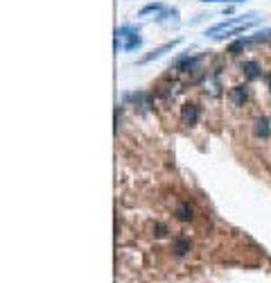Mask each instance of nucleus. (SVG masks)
<instances>
[{
	"label": "nucleus",
	"mask_w": 271,
	"mask_h": 283,
	"mask_svg": "<svg viewBox=\"0 0 271 283\" xmlns=\"http://www.w3.org/2000/svg\"><path fill=\"white\" fill-rule=\"evenodd\" d=\"M256 23H258V14H253L251 18H231V21H224V23L210 27V30H206V36H213V39H217L219 32H226L224 36H235V34H240L242 30H246V27H251ZM224 36H221V39H224Z\"/></svg>",
	"instance_id": "1"
},
{
	"label": "nucleus",
	"mask_w": 271,
	"mask_h": 283,
	"mask_svg": "<svg viewBox=\"0 0 271 283\" xmlns=\"http://www.w3.org/2000/svg\"><path fill=\"white\" fill-rule=\"evenodd\" d=\"M122 43V50H136V48H140V36H138V27H131V25H122L120 30H116V43Z\"/></svg>",
	"instance_id": "2"
},
{
	"label": "nucleus",
	"mask_w": 271,
	"mask_h": 283,
	"mask_svg": "<svg viewBox=\"0 0 271 283\" xmlns=\"http://www.w3.org/2000/svg\"><path fill=\"white\" fill-rule=\"evenodd\" d=\"M229 97H231V102L233 105H237V107H242L244 102L249 100V86L246 84H240V86H233L231 89V93H229Z\"/></svg>",
	"instance_id": "3"
},
{
	"label": "nucleus",
	"mask_w": 271,
	"mask_h": 283,
	"mask_svg": "<svg viewBox=\"0 0 271 283\" xmlns=\"http://www.w3.org/2000/svg\"><path fill=\"white\" fill-rule=\"evenodd\" d=\"M181 120L186 123V125H197L199 120V107L197 105H183L181 107Z\"/></svg>",
	"instance_id": "4"
},
{
	"label": "nucleus",
	"mask_w": 271,
	"mask_h": 283,
	"mask_svg": "<svg viewBox=\"0 0 271 283\" xmlns=\"http://www.w3.org/2000/svg\"><path fill=\"white\" fill-rule=\"evenodd\" d=\"M253 132H256L258 138H269V136H271V123H269V118H264V116L256 118Z\"/></svg>",
	"instance_id": "5"
},
{
	"label": "nucleus",
	"mask_w": 271,
	"mask_h": 283,
	"mask_svg": "<svg viewBox=\"0 0 271 283\" xmlns=\"http://www.w3.org/2000/svg\"><path fill=\"white\" fill-rule=\"evenodd\" d=\"M176 43H178V41H170V43H165V46L156 48V50H154V52H151V54H147V57H143V59H140V62H143V64H147V62H154V59H159V57H163V54H165L167 50H172V48H174V46H176Z\"/></svg>",
	"instance_id": "6"
},
{
	"label": "nucleus",
	"mask_w": 271,
	"mask_h": 283,
	"mask_svg": "<svg viewBox=\"0 0 271 283\" xmlns=\"http://www.w3.org/2000/svg\"><path fill=\"white\" fill-rule=\"evenodd\" d=\"M242 70H244V75H246L249 79H260V77H262L258 62H244L242 64Z\"/></svg>",
	"instance_id": "7"
},
{
	"label": "nucleus",
	"mask_w": 271,
	"mask_h": 283,
	"mask_svg": "<svg viewBox=\"0 0 271 283\" xmlns=\"http://www.w3.org/2000/svg\"><path fill=\"white\" fill-rule=\"evenodd\" d=\"M176 217H178L181 222H190V220H192V206H190L188 202L178 204V209H176Z\"/></svg>",
	"instance_id": "8"
},
{
	"label": "nucleus",
	"mask_w": 271,
	"mask_h": 283,
	"mask_svg": "<svg viewBox=\"0 0 271 283\" xmlns=\"http://www.w3.org/2000/svg\"><path fill=\"white\" fill-rule=\"evenodd\" d=\"M190 247H192V245H190L188 238H176V242H174V254H176V256H186V254L190 252Z\"/></svg>",
	"instance_id": "9"
},
{
	"label": "nucleus",
	"mask_w": 271,
	"mask_h": 283,
	"mask_svg": "<svg viewBox=\"0 0 271 283\" xmlns=\"http://www.w3.org/2000/svg\"><path fill=\"white\" fill-rule=\"evenodd\" d=\"M156 21H159V23H178V12L176 9H167V12H163V16H156Z\"/></svg>",
	"instance_id": "10"
},
{
	"label": "nucleus",
	"mask_w": 271,
	"mask_h": 283,
	"mask_svg": "<svg viewBox=\"0 0 271 283\" xmlns=\"http://www.w3.org/2000/svg\"><path fill=\"white\" fill-rule=\"evenodd\" d=\"M156 12H163V5L161 3H149V5H145V7L140 9L138 16H147V14H156Z\"/></svg>",
	"instance_id": "11"
},
{
	"label": "nucleus",
	"mask_w": 271,
	"mask_h": 283,
	"mask_svg": "<svg viewBox=\"0 0 271 283\" xmlns=\"http://www.w3.org/2000/svg\"><path fill=\"white\" fill-rule=\"evenodd\" d=\"M269 39H271V27H269V30L258 32L256 36H251V39H249V43H256V41H269Z\"/></svg>",
	"instance_id": "12"
},
{
	"label": "nucleus",
	"mask_w": 271,
	"mask_h": 283,
	"mask_svg": "<svg viewBox=\"0 0 271 283\" xmlns=\"http://www.w3.org/2000/svg\"><path fill=\"white\" fill-rule=\"evenodd\" d=\"M246 43H249V39H240L237 43H233V46L229 48V52H231V54H237V52H240L244 46H246Z\"/></svg>",
	"instance_id": "13"
},
{
	"label": "nucleus",
	"mask_w": 271,
	"mask_h": 283,
	"mask_svg": "<svg viewBox=\"0 0 271 283\" xmlns=\"http://www.w3.org/2000/svg\"><path fill=\"white\" fill-rule=\"evenodd\" d=\"M156 231H159V233H156L159 238H165V236H167V229H165L163 225H156Z\"/></svg>",
	"instance_id": "14"
},
{
	"label": "nucleus",
	"mask_w": 271,
	"mask_h": 283,
	"mask_svg": "<svg viewBox=\"0 0 271 283\" xmlns=\"http://www.w3.org/2000/svg\"><path fill=\"white\" fill-rule=\"evenodd\" d=\"M264 79H267V86H269V89H271V70H269V73H267V75H264Z\"/></svg>",
	"instance_id": "15"
},
{
	"label": "nucleus",
	"mask_w": 271,
	"mask_h": 283,
	"mask_svg": "<svg viewBox=\"0 0 271 283\" xmlns=\"http://www.w3.org/2000/svg\"><path fill=\"white\" fill-rule=\"evenodd\" d=\"M224 3H244V0H224Z\"/></svg>",
	"instance_id": "16"
}]
</instances>
